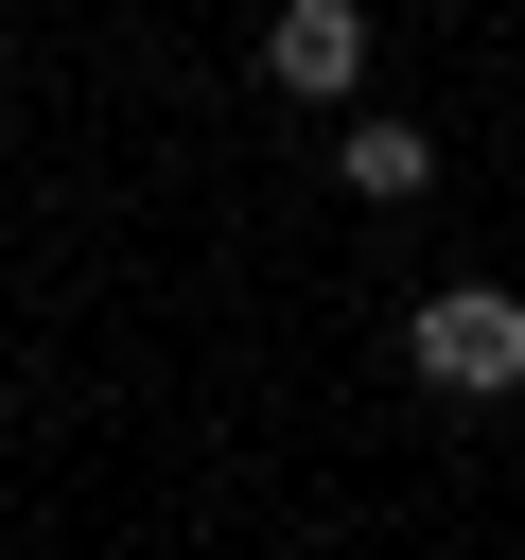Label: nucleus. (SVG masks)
<instances>
[{"label":"nucleus","instance_id":"f257e3e1","mask_svg":"<svg viewBox=\"0 0 525 560\" xmlns=\"http://www.w3.org/2000/svg\"><path fill=\"white\" fill-rule=\"evenodd\" d=\"M402 368H420L438 402H508V385H525V298H508V280H438V298H402Z\"/></svg>","mask_w":525,"mask_h":560},{"label":"nucleus","instance_id":"7ed1b4c3","mask_svg":"<svg viewBox=\"0 0 525 560\" xmlns=\"http://www.w3.org/2000/svg\"><path fill=\"white\" fill-rule=\"evenodd\" d=\"M332 192H350V210H420V192H438V140H420L402 105H350V122H332Z\"/></svg>","mask_w":525,"mask_h":560},{"label":"nucleus","instance_id":"f03ea898","mask_svg":"<svg viewBox=\"0 0 525 560\" xmlns=\"http://www.w3.org/2000/svg\"><path fill=\"white\" fill-rule=\"evenodd\" d=\"M262 88L280 105H350L368 88V0H280L262 18Z\"/></svg>","mask_w":525,"mask_h":560}]
</instances>
